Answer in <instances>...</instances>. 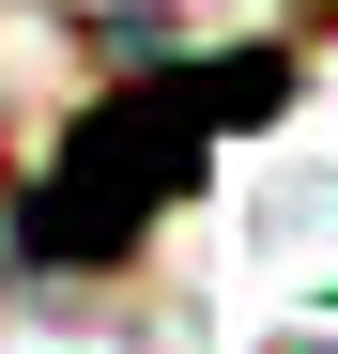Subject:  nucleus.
I'll use <instances>...</instances> for the list:
<instances>
[{
  "label": "nucleus",
  "mask_w": 338,
  "mask_h": 354,
  "mask_svg": "<svg viewBox=\"0 0 338 354\" xmlns=\"http://www.w3.org/2000/svg\"><path fill=\"white\" fill-rule=\"evenodd\" d=\"M277 93H292V62H215V77H185V93H123V108H92L77 154H46V185H31V247H62V262L139 247V216L185 185L246 108H277Z\"/></svg>",
  "instance_id": "nucleus-1"
}]
</instances>
